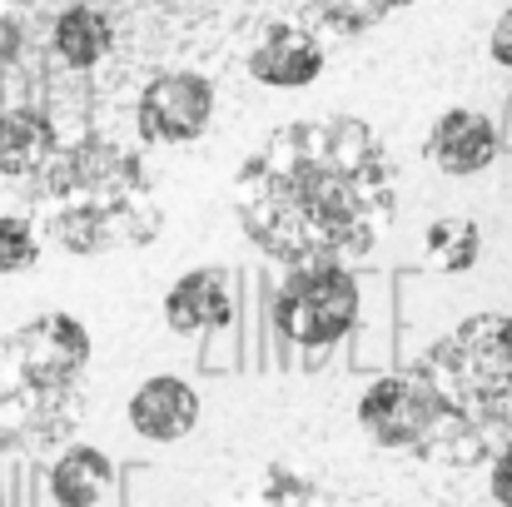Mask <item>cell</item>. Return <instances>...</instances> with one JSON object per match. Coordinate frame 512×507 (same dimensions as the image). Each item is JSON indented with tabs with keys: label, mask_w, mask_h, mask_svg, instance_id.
I'll return each instance as SVG.
<instances>
[{
	"label": "cell",
	"mask_w": 512,
	"mask_h": 507,
	"mask_svg": "<svg viewBox=\"0 0 512 507\" xmlns=\"http://www.w3.org/2000/svg\"><path fill=\"white\" fill-rule=\"evenodd\" d=\"M115 45V25L95 5H65L50 25V50L65 70H95Z\"/></svg>",
	"instance_id": "14"
},
{
	"label": "cell",
	"mask_w": 512,
	"mask_h": 507,
	"mask_svg": "<svg viewBox=\"0 0 512 507\" xmlns=\"http://www.w3.org/2000/svg\"><path fill=\"white\" fill-rule=\"evenodd\" d=\"M403 174L358 115L289 120L234 174V219L284 269L368 259L398 214Z\"/></svg>",
	"instance_id": "1"
},
{
	"label": "cell",
	"mask_w": 512,
	"mask_h": 507,
	"mask_svg": "<svg viewBox=\"0 0 512 507\" xmlns=\"http://www.w3.org/2000/svg\"><path fill=\"white\" fill-rule=\"evenodd\" d=\"M423 254L438 274H473L483 264V224L463 219V214L433 219L423 234Z\"/></svg>",
	"instance_id": "15"
},
{
	"label": "cell",
	"mask_w": 512,
	"mask_h": 507,
	"mask_svg": "<svg viewBox=\"0 0 512 507\" xmlns=\"http://www.w3.org/2000/svg\"><path fill=\"white\" fill-rule=\"evenodd\" d=\"M20 40H25V35H20V15L0 0V65H10V60L20 55Z\"/></svg>",
	"instance_id": "20"
},
{
	"label": "cell",
	"mask_w": 512,
	"mask_h": 507,
	"mask_svg": "<svg viewBox=\"0 0 512 507\" xmlns=\"http://www.w3.org/2000/svg\"><path fill=\"white\" fill-rule=\"evenodd\" d=\"M60 155V130L45 110L15 105L0 115V174L5 179H40Z\"/></svg>",
	"instance_id": "12"
},
{
	"label": "cell",
	"mask_w": 512,
	"mask_h": 507,
	"mask_svg": "<svg viewBox=\"0 0 512 507\" xmlns=\"http://www.w3.org/2000/svg\"><path fill=\"white\" fill-rule=\"evenodd\" d=\"M234 319V294L219 269H184L165 289V324L174 334H214Z\"/></svg>",
	"instance_id": "11"
},
{
	"label": "cell",
	"mask_w": 512,
	"mask_h": 507,
	"mask_svg": "<svg viewBox=\"0 0 512 507\" xmlns=\"http://www.w3.org/2000/svg\"><path fill=\"white\" fill-rule=\"evenodd\" d=\"M488 55H493L503 70H512V10L498 15V25H493V35H488Z\"/></svg>",
	"instance_id": "21"
},
{
	"label": "cell",
	"mask_w": 512,
	"mask_h": 507,
	"mask_svg": "<svg viewBox=\"0 0 512 507\" xmlns=\"http://www.w3.org/2000/svg\"><path fill=\"white\" fill-rule=\"evenodd\" d=\"M488 493H493L498 507H512V438L493 453V463H488Z\"/></svg>",
	"instance_id": "19"
},
{
	"label": "cell",
	"mask_w": 512,
	"mask_h": 507,
	"mask_svg": "<svg viewBox=\"0 0 512 507\" xmlns=\"http://www.w3.org/2000/svg\"><path fill=\"white\" fill-rule=\"evenodd\" d=\"M324 40L309 30V25H299V20H274L259 40H254V50H249V75L259 80V85H269V90H304V85H314L319 75H324Z\"/></svg>",
	"instance_id": "8"
},
{
	"label": "cell",
	"mask_w": 512,
	"mask_h": 507,
	"mask_svg": "<svg viewBox=\"0 0 512 507\" xmlns=\"http://www.w3.org/2000/svg\"><path fill=\"white\" fill-rule=\"evenodd\" d=\"M408 5H418V0H294V10L309 20V30L324 25L334 35H363Z\"/></svg>",
	"instance_id": "16"
},
{
	"label": "cell",
	"mask_w": 512,
	"mask_h": 507,
	"mask_svg": "<svg viewBox=\"0 0 512 507\" xmlns=\"http://www.w3.org/2000/svg\"><path fill=\"white\" fill-rule=\"evenodd\" d=\"M259 503L264 507H314L319 503V483L304 468L289 463H269L259 478Z\"/></svg>",
	"instance_id": "18"
},
{
	"label": "cell",
	"mask_w": 512,
	"mask_h": 507,
	"mask_svg": "<svg viewBox=\"0 0 512 507\" xmlns=\"http://www.w3.org/2000/svg\"><path fill=\"white\" fill-rule=\"evenodd\" d=\"M423 155H428L433 169L468 179V174H483V169L503 155V135H498V125H493L483 110L453 105V110H443V115L433 120V130H428V140H423Z\"/></svg>",
	"instance_id": "9"
},
{
	"label": "cell",
	"mask_w": 512,
	"mask_h": 507,
	"mask_svg": "<svg viewBox=\"0 0 512 507\" xmlns=\"http://www.w3.org/2000/svg\"><path fill=\"white\" fill-rule=\"evenodd\" d=\"M45 244H40V229L25 219V214H0V274H30L40 264Z\"/></svg>",
	"instance_id": "17"
},
{
	"label": "cell",
	"mask_w": 512,
	"mask_h": 507,
	"mask_svg": "<svg viewBox=\"0 0 512 507\" xmlns=\"http://www.w3.org/2000/svg\"><path fill=\"white\" fill-rule=\"evenodd\" d=\"M214 120V85L194 70H160L135 105L145 145H194Z\"/></svg>",
	"instance_id": "7"
},
{
	"label": "cell",
	"mask_w": 512,
	"mask_h": 507,
	"mask_svg": "<svg viewBox=\"0 0 512 507\" xmlns=\"http://www.w3.org/2000/svg\"><path fill=\"white\" fill-rule=\"evenodd\" d=\"M363 294L348 264H304L289 269L279 294H274V329L294 348H334L358 329Z\"/></svg>",
	"instance_id": "5"
},
{
	"label": "cell",
	"mask_w": 512,
	"mask_h": 507,
	"mask_svg": "<svg viewBox=\"0 0 512 507\" xmlns=\"http://www.w3.org/2000/svg\"><path fill=\"white\" fill-rule=\"evenodd\" d=\"M150 5H170V0H150Z\"/></svg>",
	"instance_id": "22"
},
{
	"label": "cell",
	"mask_w": 512,
	"mask_h": 507,
	"mask_svg": "<svg viewBox=\"0 0 512 507\" xmlns=\"http://www.w3.org/2000/svg\"><path fill=\"white\" fill-rule=\"evenodd\" d=\"M353 418L388 453H438L443 443V403L413 368L378 373L358 393Z\"/></svg>",
	"instance_id": "6"
},
{
	"label": "cell",
	"mask_w": 512,
	"mask_h": 507,
	"mask_svg": "<svg viewBox=\"0 0 512 507\" xmlns=\"http://www.w3.org/2000/svg\"><path fill=\"white\" fill-rule=\"evenodd\" d=\"M413 373L443 403V443L433 458H448L453 438L483 443L512 433V314H468L418 353Z\"/></svg>",
	"instance_id": "4"
},
{
	"label": "cell",
	"mask_w": 512,
	"mask_h": 507,
	"mask_svg": "<svg viewBox=\"0 0 512 507\" xmlns=\"http://www.w3.org/2000/svg\"><path fill=\"white\" fill-rule=\"evenodd\" d=\"M199 393L184 383V378H174V373H155V378H145L135 393H130V403H125V418H130V428L140 433V438H150V443H179V438H189L194 428H199Z\"/></svg>",
	"instance_id": "10"
},
{
	"label": "cell",
	"mask_w": 512,
	"mask_h": 507,
	"mask_svg": "<svg viewBox=\"0 0 512 507\" xmlns=\"http://www.w3.org/2000/svg\"><path fill=\"white\" fill-rule=\"evenodd\" d=\"M35 214L65 254L145 249L165 229V209L150 189L145 160L105 135L60 145L55 165L35 179Z\"/></svg>",
	"instance_id": "2"
},
{
	"label": "cell",
	"mask_w": 512,
	"mask_h": 507,
	"mask_svg": "<svg viewBox=\"0 0 512 507\" xmlns=\"http://www.w3.org/2000/svg\"><path fill=\"white\" fill-rule=\"evenodd\" d=\"M115 488V458L95 443H70L50 463V498L55 507H100Z\"/></svg>",
	"instance_id": "13"
},
{
	"label": "cell",
	"mask_w": 512,
	"mask_h": 507,
	"mask_svg": "<svg viewBox=\"0 0 512 507\" xmlns=\"http://www.w3.org/2000/svg\"><path fill=\"white\" fill-rule=\"evenodd\" d=\"M95 338L65 314H35L0 338V453H35L75 433Z\"/></svg>",
	"instance_id": "3"
}]
</instances>
